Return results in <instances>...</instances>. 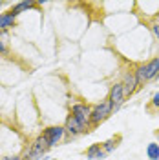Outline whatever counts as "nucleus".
I'll list each match as a JSON object with an SVG mask.
<instances>
[{"label":"nucleus","instance_id":"ddd939ff","mask_svg":"<svg viewBox=\"0 0 159 160\" xmlns=\"http://www.w3.org/2000/svg\"><path fill=\"white\" fill-rule=\"evenodd\" d=\"M8 38V31H0V57H9V44L6 42Z\"/></svg>","mask_w":159,"mask_h":160},{"label":"nucleus","instance_id":"aec40b11","mask_svg":"<svg viewBox=\"0 0 159 160\" xmlns=\"http://www.w3.org/2000/svg\"><path fill=\"white\" fill-rule=\"evenodd\" d=\"M0 6H2V2H0Z\"/></svg>","mask_w":159,"mask_h":160},{"label":"nucleus","instance_id":"7ed1b4c3","mask_svg":"<svg viewBox=\"0 0 159 160\" xmlns=\"http://www.w3.org/2000/svg\"><path fill=\"white\" fill-rule=\"evenodd\" d=\"M48 149H50V148H48V144L44 142L42 135H37V137L28 144V148L24 149L22 158L24 160H42L44 157H46Z\"/></svg>","mask_w":159,"mask_h":160},{"label":"nucleus","instance_id":"39448f33","mask_svg":"<svg viewBox=\"0 0 159 160\" xmlns=\"http://www.w3.org/2000/svg\"><path fill=\"white\" fill-rule=\"evenodd\" d=\"M70 115L77 120V122H80L82 126H88V128H90V117H91V106H90V104L80 102V100L71 102Z\"/></svg>","mask_w":159,"mask_h":160},{"label":"nucleus","instance_id":"6ab92c4d","mask_svg":"<svg viewBox=\"0 0 159 160\" xmlns=\"http://www.w3.org/2000/svg\"><path fill=\"white\" fill-rule=\"evenodd\" d=\"M42 160H59V158H53V157H48V155H46V157H44Z\"/></svg>","mask_w":159,"mask_h":160},{"label":"nucleus","instance_id":"6e6552de","mask_svg":"<svg viewBox=\"0 0 159 160\" xmlns=\"http://www.w3.org/2000/svg\"><path fill=\"white\" fill-rule=\"evenodd\" d=\"M64 129H66V135H68L70 138H77V137H80V135H88L90 131H91L88 126H82L80 122H77V120L73 118L71 115H68V117H66Z\"/></svg>","mask_w":159,"mask_h":160},{"label":"nucleus","instance_id":"f257e3e1","mask_svg":"<svg viewBox=\"0 0 159 160\" xmlns=\"http://www.w3.org/2000/svg\"><path fill=\"white\" fill-rule=\"evenodd\" d=\"M134 71H135V77L139 82V88L152 82V80L159 78V57H154V58L146 60L143 64H137L134 68Z\"/></svg>","mask_w":159,"mask_h":160},{"label":"nucleus","instance_id":"1a4fd4ad","mask_svg":"<svg viewBox=\"0 0 159 160\" xmlns=\"http://www.w3.org/2000/svg\"><path fill=\"white\" fill-rule=\"evenodd\" d=\"M106 158V153L102 149V144L95 142V144H90L86 148V160H102Z\"/></svg>","mask_w":159,"mask_h":160},{"label":"nucleus","instance_id":"4468645a","mask_svg":"<svg viewBox=\"0 0 159 160\" xmlns=\"http://www.w3.org/2000/svg\"><path fill=\"white\" fill-rule=\"evenodd\" d=\"M146 158L159 160V144L157 142H150L148 146H146Z\"/></svg>","mask_w":159,"mask_h":160},{"label":"nucleus","instance_id":"423d86ee","mask_svg":"<svg viewBox=\"0 0 159 160\" xmlns=\"http://www.w3.org/2000/svg\"><path fill=\"white\" fill-rule=\"evenodd\" d=\"M106 100L110 102V106H112V111H113V113L121 109V106H123L124 100H126V97H124V88H123L121 82L112 84V88H110V91H108V98Z\"/></svg>","mask_w":159,"mask_h":160},{"label":"nucleus","instance_id":"dca6fc26","mask_svg":"<svg viewBox=\"0 0 159 160\" xmlns=\"http://www.w3.org/2000/svg\"><path fill=\"white\" fill-rule=\"evenodd\" d=\"M150 29H152V33H154V37L159 40V18L154 20V22L150 24Z\"/></svg>","mask_w":159,"mask_h":160},{"label":"nucleus","instance_id":"2eb2a0df","mask_svg":"<svg viewBox=\"0 0 159 160\" xmlns=\"http://www.w3.org/2000/svg\"><path fill=\"white\" fill-rule=\"evenodd\" d=\"M146 109H148V113H159V91L154 93V97L146 104Z\"/></svg>","mask_w":159,"mask_h":160},{"label":"nucleus","instance_id":"0eeeda50","mask_svg":"<svg viewBox=\"0 0 159 160\" xmlns=\"http://www.w3.org/2000/svg\"><path fill=\"white\" fill-rule=\"evenodd\" d=\"M121 84H123V88H124V97H126V98H130L135 91L139 89V82H137V77H135L134 68H128V69L123 73Z\"/></svg>","mask_w":159,"mask_h":160},{"label":"nucleus","instance_id":"f03ea898","mask_svg":"<svg viewBox=\"0 0 159 160\" xmlns=\"http://www.w3.org/2000/svg\"><path fill=\"white\" fill-rule=\"evenodd\" d=\"M112 115H113V111H112V106H110L108 100H101L97 104H93L91 106V117H90V129L99 128L101 124L104 120H108Z\"/></svg>","mask_w":159,"mask_h":160},{"label":"nucleus","instance_id":"9d476101","mask_svg":"<svg viewBox=\"0 0 159 160\" xmlns=\"http://www.w3.org/2000/svg\"><path fill=\"white\" fill-rule=\"evenodd\" d=\"M37 6H39V4H37V2H33V0H22V2H17L15 6H11L9 13H13L15 17H19V15H22V13L33 9V8H37Z\"/></svg>","mask_w":159,"mask_h":160},{"label":"nucleus","instance_id":"f3484780","mask_svg":"<svg viewBox=\"0 0 159 160\" xmlns=\"http://www.w3.org/2000/svg\"><path fill=\"white\" fill-rule=\"evenodd\" d=\"M0 160H24L22 155H2Z\"/></svg>","mask_w":159,"mask_h":160},{"label":"nucleus","instance_id":"20e7f679","mask_svg":"<svg viewBox=\"0 0 159 160\" xmlns=\"http://www.w3.org/2000/svg\"><path fill=\"white\" fill-rule=\"evenodd\" d=\"M42 138H44V142L48 144V148H57V146H60L64 140H66V129H64V126H48V128H44L42 129Z\"/></svg>","mask_w":159,"mask_h":160},{"label":"nucleus","instance_id":"9b49d317","mask_svg":"<svg viewBox=\"0 0 159 160\" xmlns=\"http://www.w3.org/2000/svg\"><path fill=\"white\" fill-rule=\"evenodd\" d=\"M17 26V17L6 11V13H0V31H9L11 28Z\"/></svg>","mask_w":159,"mask_h":160},{"label":"nucleus","instance_id":"f8f14e48","mask_svg":"<svg viewBox=\"0 0 159 160\" xmlns=\"http://www.w3.org/2000/svg\"><path fill=\"white\" fill-rule=\"evenodd\" d=\"M121 140H123V137H121V135H115V137H112V138L104 140V142H101V144H102V149H104V153H106V155L113 153V151L119 148Z\"/></svg>","mask_w":159,"mask_h":160},{"label":"nucleus","instance_id":"a211bd4d","mask_svg":"<svg viewBox=\"0 0 159 160\" xmlns=\"http://www.w3.org/2000/svg\"><path fill=\"white\" fill-rule=\"evenodd\" d=\"M154 137H156V142L159 144V128L157 129H154Z\"/></svg>","mask_w":159,"mask_h":160}]
</instances>
